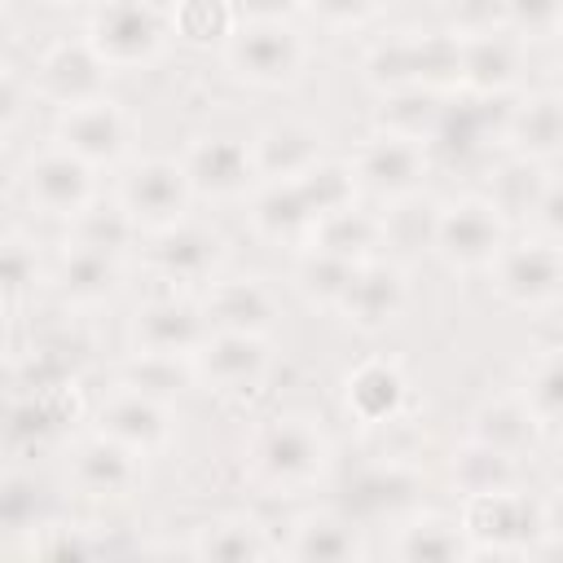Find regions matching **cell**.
<instances>
[{"instance_id":"6da1fadb","label":"cell","mask_w":563,"mask_h":563,"mask_svg":"<svg viewBox=\"0 0 563 563\" xmlns=\"http://www.w3.org/2000/svg\"><path fill=\"white\" fill-rule=\"evenodd\" d=\"M163 44V18L150 0H106L92 13L88 48L101 57V66H136L150 62Z\"/></svg>"},{"instance_id":"7a4b0ae2","label":"cell","mask_w":563,"mask_h":563,"mask_svg":"<svg viewBox=\"0 0 563 563\" xmlns=\"http://www.w3.org/2000/svg\"><path fill=\"white\" fill-rule=\"evenodd\" d=\"M466 537H471V550H493V554H515L528 545V537H537L545 523H541V510L523 497H515L510 488L501 493H484V497H466V519H462Z\"/></svg>"},{"instance_id":"3957f363","label":"cell","mask_w":563,"mask_h":563,"mask_svg":"<svg viewBox=\"0 0 563 563\" xmlns=\"http://www.w3.org/2000/svg\"><path fill=\"white\" fill-rule=\"evenodd\" d=\"M255 466L268 484L277 488H303L317 479V471L325 466V444L321 435L299 422V418H277L260 444H255Z\"/></svg>"},{"instance_id":"277c9868","label":"cell","mask_w":563,"mask_h":563,"mask_svg":"<svg viewBox=\"0 0 563 563\" xmlns=\"http://www.w3.org/2000/svg\"><path fill=\"white\" fill-rule=\"evenodd\" d=\"M299 40L286 22H246L229 35V62L251 84H282L299 70Z\"/></svg>"},{"instance_id":"5b68a950","label":"cell","mask_w":563,"mask_h":563,"mask_svg":"<svg viewBox=\"0 0 563 563\" xmlns=\"http://www.w3.org/2000/svg\"><path fill=\"white\" fill-rule=\"evenodd\" d=\"M449 264L457 268H479L493 255H501V220L493 202H457L449 211H440L435 220V242H431Z\"/></svg>"},{"instance_id":"8992f818","label":"cell","mask_w":563,"mask_h":563,"mask_svg":"<svg viewBox=\"0 0 563 563\" xmlns=\"http://www.w3.org/2000/svg\"><path fill=\"white\" fill-rule=\"evenodd\" d=\"M189 176L176 163H141L128 180H123V211L136 224L150 229H172L189 202Z\"/></svg>"},{"instance_id":"52a82bcc","label":"cell","mask_w":563,"mask_h":563,"mask_svg":"<svg viewBox=\"0 0 563 563\" xmlns=\"http://www.w3.org/2000/svg\"><path fill=\"white\" fill-rule=\"evenodd\" d=\"M497 282L515 303L541 308V303L563 295V255L545 242L510 246L497 255Z\"/></svg>"},{"instance_id":"ba28073f","label":"cell","mask_w":563,"mask_h":563,"mask_svg":"<svg viewBox=\"0 0 563 563\" xmlns=\"http://www.w3.org/2000/svg\"><path fill=\"white\" fill-rule=\"evenodd\" d=\"M185 176L194 189L202 194H216V198H229V194H242L251 176H260L255 167V150L242 145L238 136H207L198 141L189 154H185Z\"/></svg>"},{"instance_id":"9c48e42d","label":"cell","mask_w":563,"mask_h":563,"mask_svg":"<svg viewBox=\"0 0 563 563\" xmlns=\"http://www.w3.org/2000/svg\"><path fill=\"white\" fill-rule=\"evenodd\" d=\"M26 194L40 211L48 216H79L92 198V180H88V163L70 150L62 154H44L31 176H26Z\"/></svg>"},{"instance_id":"30bf717a","label":"cell","mask_w":563,"mask_h":563,"mask_svg":"<svg viewBox=\"0 0 563 563\" xmlns=\"http://www.w3.org/2000/svg\"><path fill=\"white\" fill-rule=\"evenodd\" d=\"M356 176L374 189V194H387V198H400L418 185L422 176V145L413 136H400V132H378L361 158H356Z\"/></svg>"},{"instance_id":"8fae6325","label":"cell","mask_w":563,"mask_h":563,"mask_svg":"<svg viewBox=\"0 0 563 563\" xmlns=\"http://www.w3.org/2000/svg\"><path fill=\"white\" fill-rule=\"evenodd\" d=\"M339 308H343V317H347L352 325H361V330H383V325H391V321L400 317V308H405V286H400V277H396L391 268L361 260L356 273H352V282H347V290H343V299H339Z\"/></svg>"},{"instance_id":"7c38bea8","label":"cell","mask_w":563,"mask_h":563,"mask_svg":"<svg viewBox=\"0 0 563 563\" xmlns=\"http://www.w3.org/2000/svg\"><path fill=\"white\" fill-rule=\"evenodd\" d=\"M264 343L260 334H238V330H220L216 339L207 334V343L198 347V365L202 374L220 387V391H246L260 383L264 374Z\"/></svg>"},{"instance_id":"4fadbf2b","label":"cell","mask_w":563,"mask_h":563,"mask_svg":"<svg viewBox=\"0 0 563 563\" xmlns=\"http://www.w3.org/2000/svg\"><path fill=\"white\" fill-rule=\"evenodd\" d=\"M62 141L70 154H79L84 163H106L123 150V119L110 101L101 97H88V101H75L66 106L62 114Z\"/></svg>"},{"instance_id":"5bb4252c","label":"cell","mask_w":563,"mask_h":563,"mask_svg":"<svg viewBox=\"0 0 563 563\" xmlns=\"http://www.w3.org/2000/svg\"><path fill=\"white\" fill-rule=\"evenodd\" d=\"M136 343L141 352H163V356H189L207 343V325L189 303L158 299L136 317Z\"/></svg>"},{"instance_id":"9a60e30c","label":"cell","mask_w":563,"mask_h":563,"mask_svg":"<svg viewBox=\"0 0 563 563\" xmlns=\"http://www.w3.org/2000/svg\"><path fill=\"white\" fill-rule=\"evenodd\" d=\"M101 435L128 444L132 453H150L167 440V418L150 391H128L101 409Z\"/></svg>"},{"instance_id":"2e32d148","label":"cell","mask_w":563,"mask_h":563,"mask_svg":"<svg viewBox=\"0 0 563 563\" xmlns=\"http://www.w3.org/2000/svg\"><path fill=\"white\" fill-rule=\"evenodd\" d=\"M136 457L128 444L101 435L92 444L79 449L75 457V484L88 493V497H123L132 484H136Z\"/></svg>"},{"instance_id":"e0dca14e","label":"cell","mask_w":563,"mask_h":563,"mask_svg":"<svg viewBox=\"0 0 563 563\" xmlns=\"http://www.w3.org/2000/svg\"><path fill=\"white\" fill-rule=\"evenodd\" d=\"M216 255H220V242L207 229H194V224L163 229V242L154 246V264L172 282H202L211 273Z\"/></svg>"},{"instance_id":"ac0fdd59","label":"cell","mask_w":563,"mask_h":563,"mask_svg":"<svg viewBox=\"0 0 563 563\" xmlns=\"http://www.w3.org/2000/svg\"><path fill=\"white\" fill-rule=\"evenodd\" d=\"M405 405V378L387 361H369L347 378V409L361 422H391Z\"/></svg>"},{"instance_id":"d6986e66","label":"cell","mask_w":563,"mask_h":563,"mask_svg":"<svg viewBox=\"0 0 563 563\" xmlns=\"http://www.w3.org/2000/svg\"><path fill=\"white\" fill-rule=\"evenodd\" d=\"M255 167L273 180H299L308 167H317V136L295 128V123H282V128H268L255 145Z\"/></svg>"},{"instance_id":"ffe728a7","label":"cell","mask_w":563,"mask_h":563,"mask_svg":"<svg viewBox=\"0 0 563 563\" xmlns=\"http://www.w3.org/2000/svg\"><path fill=\"white\" fill-rule=\"evenodd\" d=\"M255 224H260V233H268V238H303V233H312V224H317V211H312V202L303 198V189H299V180H273L260 198H255Z\"/></svg>"},{"instance_id":"44dd1931","label":"cell","mask_w":563,"mask_h":563,"mask_svg":"<svg viewBox=\"0 0 563 563\" xmlns=\"http://www.w3.org/2000/svg\"><path fill=\"white\" fill-rule=\"evenodd\" d=\"M211 321L238 334H264L273 325V295L260 282H224L211 295Z\"/></svg>"},{"instance_id":"7402d4cb","label":"cell","mask_w":563,"mask_h":563,"mask_svg":"<svg viewBox=\"0 0 563 563\" xmlns=\"http://www.w3.org/2000/svg\"><path fill=\"white\" fill-rule=\"evenodd\" d=\"M510 141L532 154V158H545V154H559L563 150V97H532L528 106L510 110V123H506Z\"/></svg>"},{"instance_id":"603a6c76","label":"cell","mask_w":563,"mask_h":563,"mask_svg":"<svg viewBox=\"0 0 563 563\" xmlns=\"http://www.w3.org/2000/svg\"><path fill=\"white\" fill-rule=\"evenodd\" d=\"M462 79L475 92H501L515 79V44L493 31H475V40L462 44Z\"/></svg>"},{"instance_id":"cb8c5ba5","label":"cell","mask_w":563,"mask_h":563,"mask_svg":"<svg viewBox=\"0 0 563 563\" xmlns=\"http://www.w3.org/2000/svg\"><path fill=\"white\" fill-rule=\"evenodd\" d=\"M97 79H101V57L92 48H57L44 62V88L66 106L97 97Z\"/></svg>"},{"instance_id":"d4e9b609","label":"cell","mask_w":563,"mask_h":563,"mask_svg":"<svg viewBox=\"0 0 563 563\" xmlns=\"http://www.w3.org/2000/svg\"><path fill=\"white\" fill-rule=\"evenodd\" d=\"M453 484L466 493V497H484V493H501L510 488V453L484 444V440H471L457 457H453Z\"/></svg>"},{"instance_id":"484cf974","label":"cell","mask_w":563,"mask_h":563,"mask_svg":"<svg viewBox=\"0 0 563 563\" xmlns=\"http://www.w3.org/2000/svg\"><path fill=\"white\" fill-rule=\"evenodd\" d=\"M202 559H220V563H242V559H264L273 554V545L264 541V528H255L251 519H216L198 532L194 545Z\"/></svg>"},{"instance_id":"4316f807","label":"cell","mask_w":563,"mask_h":563,"mask_svg":"<svg viewBox=\"0 0 563 563\" xmlns=\"http://www.w3.org/2000/svg\"><path fill=\"white\" fill-rule=\"evenodd\" d=\"M396 554H400V559H422V563H431V559H466V554H475V550H471L466 528L440 523V519H422V523H413V528L400 532Z\"/></svg>"},{"instance_id":"83f0119b","label":"cell","mask_w":563,"mask_h":563,"mask_svg":"<svg viewBox=\"0 0 563 563\" xmlns=\"http://www.w3.org/2000/svg\"><path fill=\"white\" fill-rule=\"evenodd\" d=\"M356 550H361L356 532L343 519H303L290 541L295 559H317V563H339V559H352Z\"/></svg>"},{"instance_id":"f1b7e54d","label":"cell","mask_w":563,"mask_h":563,"mask_svg":"<svg viewBox=\"0 0 563 563\" xmlns=\"http://www.w3.org/2000/svg\"><path fill=\"white\" fill-rule=\"evenodd\" d=\"M62 290L70 299H101L114 290V255L92 251V246H75L62 260Z\"/></svg>"},{"instance_id":"f546056e","label":"cell","mask_w":563,"mask_h":563,"mask_svg":"<svg viewBox=\"0 0 563 563\" xmlns=\"http://www.w3.org/2000/svg\"><path fill=\"white\" fill-rule=\"evenodd\" d=\"M312 238L317 246L334 251V255H347V260H361L365 246H374V220H365L361 211L343 207V211H330L312 224Z\"/></svg>"},{"instance_id":"4dcf8cb0","label":"cell","mask_w":563,"mask_h":563,"mask_svg":"<svg viewBox=\"0 0 563 563\" xmlns=\"http://www.w3.org/2000/svg\"><path fill=\"white\" fill-rule=\"evenodd\" d=\"M356 264L361 260H347V255H334L325 246H312L303 255V264H299V282H303L308 295H317L325 303H339L343 290H347V282H352V273H356Z\"/></svg>"},{"instance_id":"1f68e13d","label":"cell","mask_w":563,"mask_h":563,"mask_svg":"<svg viewBox=\"0 0 563 563\" xmlns=\"http://www.w3.org/2000/svg\"><path fill=\"white\" fill-rule=\"evenodd\" d=\"M475 440H484V444H493V449L515 457L532 440V409H519V405H488V409H479Z\"/></svg>"},{"instance_id":"d6a6232c","label":"cell","mask_w":563,"mask_h":563,"mask_svg":"<svg viewBox=\"0 0 563 563\" xmlns=\"http://www.w3.org/2000/svg\"><path fill=\"white\" fill-rule=\"evenodd\" d=\"M440 110H444V106H435L422 88H396V97H391L387 110H383V123H387V132H400V136L422 141V136L435 132Z\"/></svg>"},{"instance_id":"836d02e7","label":"cell","mask_w":563,"mask_h":563,"mask_svg":"<svg viewBox=\"0 0 563 563\" xmlns=\"http://www.w3.org/2000/svg\"><path fill=\"white\" fill-rule=\"evenodd\" d=\"M488 136V114L484 106H444L431 141H440L449 154H475Z\"/></svg>"},{"instance_id":"e575fe53","label":"cell","mask_w":563,"mask_h":563,"mask_svg":"<svg viewBox=\"0 0 563 563\" xmlns=\"http://www.w3.org/2000/svg\"><path fill=\"white\" fill-rule=\"evenodd\" d=\"M299 189H303V198L312 202L317 220L330 216V211L352 207V172L339 167V163H317V167H308V172L299 176Z\"/></svg>"},{"instance_id":"d590c367","label":"cell","mask_w":563,"mask_h":563,"mask_svg":"<svg viewBox=\"0 0 563 563\" xmlns=\"http://www.w3.org/2000/svg\"><path fill=\"white\" fill-rule=\"evenodd\" d=\"M75 220H79V246H92L106 255H114L136 229V220L123 211V202L119 207H84Z\"/></svg>"},{"instance_id":"8d00e7d4","label":"cell","mask_w":563,"mask_h":563,"mask_svg":"<svg viewBox=\"0 0 563 563\" xmlns=\"http://www.w3.org/2000/svg\"><path fill=\"white\" fill-rule=\"evenodd\" d=\"M409 493H413V479H409L405 471H396V466H378V471H369V475L356 479L352 506L365 510V515H383V510L405 506Z\"/></svg>"},{"instance_id":"74e56055","label":"cell","mask_w":563,"mask_h":563,"mask_svg":"<svg viewBox=\"0 0 563 563\" xmlns=\"http://www.w3.org/2000/svg\"><path fill=\"white\" fill-rule=\"evenodd\" d=\"M545 180L537 176V167L528 163H506L497 172V185H493V207L497 211H537V198H541Z\"/></svg>"},{"instance_id":"f35d334b","label":"cell","mask_w":563,"mask_h":563,"mask_svg":"<svg viewBox=\"0 0 563 563\" xmlns=\"http://www.w3.org/2000/svg\"><path fill=\"white\" fill-rule=\"evenodd\" d=\"M528 409L532 418L563 422V356H550L545 365H537V374L528 378Z\"/></svg>"},{"instance_id":"ab89813d","label":"cell","mask_w":563,"mask_h":563,"mask_svg":"<svg viewBox=\"0 0 563 563\" xmlns=\"http://www.w3.org/2000/svg\"><path fill=\"white\" fill-rule=\"evenodd\" d=\"M506 22L528 31V35H545L563 26V0H501Z\"/></svg>"},{"instance_id":"60d3db41","label":"cell","mask_w":563,"mask_h":563,"mask_svg":"<svg viewBox=\"0 0 563 563\" xmlns=\"http://www.w3.org/2000/svg\"><path fill=\"white\" fill-rule=\"evenodd\" d=\"M132 387H136V391H172V387H180V365H176V356L141 352V361L132 365Z\"/></svg>"},{"instance_id":"b9f144b4","label":"cell","mask_w":563,"mask_h":563,"mask_svg":"<svg viewBox=\"0 0 563 563\" xmlns=\"http://www.w3.org/2000/svg\"><path fill=\"white\" fill-rule=\"evenodd\" d=\"M180 26H185V35H194V40H202V35H220V31H224V13H220L216 0H185V9H180Z\"/></svg>"},{"instance_id":"7bdbcfd3","label":"cell","mask_w":563,"mask_h":563,"mask_svg":"<svg viewBox=\"0 0 563 563\" xmlns=\"http://www.w3.org/2000/svg\"><path fill=\"white\" fill-rule=\"evenodd\" d=\"M31 277H35V260L26 255L22 242H9V251H4V286H9V295H22V286Z\"/></svg>"},{"instance_id":"ee69618b","label":"cell","mask_w":563,"mask_h":563,"mask_svg":"<svg viewBox=\"0 0 563 563\" xmlns=\"http://www.w3.org/2000/svg\"><path fill=\"white\" fill-rule=\"evenodd\" d=\"M325 22H361L369 9H374V0H308Z\"/></svg>"},{"instance_id":"f6af8a7d","label":"cell","mask_w":563,"mask_h":563,"mask_svg":"<svg viewBox=\"0 0 563 563\" xmlns=\"http://www.w3.org/2000/svg\"><path fill=\"white\" fill-rule=\"evenodd\" d=\"M537 220L550 229V233H563V180L545 185L541 198H537Z\"/></svg>"},{"instance_id":"bcb514c9","label":"cell","mask_w":563,"mask_h":563,"mask_svg":"<svg viewBox=\"0 0 563 563\" xmlns=\"http://www.w3.org/2000/svg\"><path fill=\"white\" fill-rule=\"evenodd\" d=\"M238 9L246 13V22H282L295 9V0H242Z\"/></svg>"},{"instance_id":"7dc6e473","label":"cell","mask_w":563,"mask_h":563,"mask_svg":"<svg viewBox=\"0 0 563 563\" xmlns=\"http://www.w3.org/2000/svg\"><path fill=\"white\" fill-rule=\"evenodd\" d=\"M554 475H559V484H563V449H559V462H554Z\"/></svg>"},{"instance_id":"c3c4849f","label":"cell","mask_w":563,"mask_h":563,"mask_svg":"<svg viewBox=\"0 0 563 563\" xmlns=\"http://www.w3.org/2000/svg\"><path fill=\"white\" fill-rule=\"evenodd\" d=\"M559 79H563V62H559Z\"/></svg>"}]
</instances>
